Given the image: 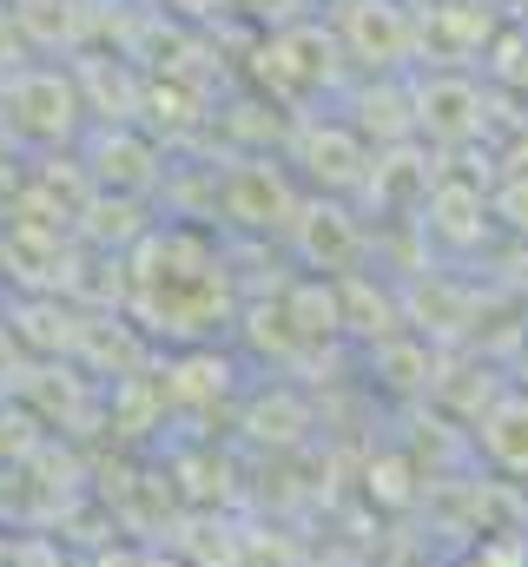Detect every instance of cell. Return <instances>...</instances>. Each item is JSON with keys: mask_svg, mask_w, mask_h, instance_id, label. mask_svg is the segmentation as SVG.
I'll list each match as a JSON object with an SVG mask.
<instances>
[{"mask_svg": "<svg viewBox=\"0 0 528 567\" xmlns=\"http://www.w3.org/2000/svg\"><path fill=\"white\" fill-rule=\"evenodd\" d=\"M132 290H139V317L159 323V330H199L185 297L205 290V297H225V265L192 238V231H152L139 265H132Z\"/></svg>", "mask_w": 528, "mask_h": 567, "instance_id": "1", "label": "cell"}, {"mask_svg": "<svg viewBox=\"0 0 528 567\" xmlns=\"http://www.w3.org/2000/svg\"><path fill=\"white\" fill-rule=\"evenodd\" d=\"M344 33H351V47H357L370 66H396V60L409 53V20H403L396 0H357Z\"/></svg>", "mask_w": 528, "mask_h": 567, "instance_id": "2", "label": "cell"}, {"mask_svg": "<svg viewBox=\"0 0 528 567\" xmlns=\"http://www.w3.org/2000/svg\"><path fill=\"white\" fill-rule=\"evenodd\" d=\"M483 442H489V455H496L502 468H528V396H509V403L489 416Z\"/></svg>", "mask_w": 528, "mask_h": 567, "instance_id": "3", "label": "cell"}]
</instances>
